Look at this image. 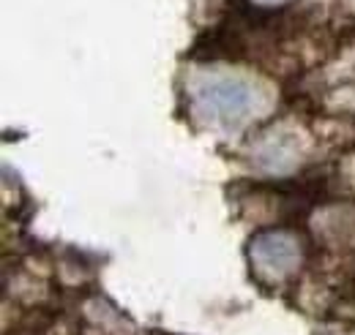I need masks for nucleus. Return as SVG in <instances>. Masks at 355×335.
I'll use <instances>...</instances> for the list:
<instances>
[{"mask_svg":"<svg viewBox=\"0 0 355 335\" xmlns=\"http://www.w3.org/2000/svg\"><path fill=\"white\" fill-rule=\"evenodd\" d=\"M252 259L270 278H282L298 264V248L287 235H263L252 246Z\"/></svg>","mask_w":355,"mask_h":335,"instance_id":"f257e3e1","label":"nucleus"},{"mask_svg":"<svg viewBox=\"0 0 355 335\" xmlns=\"http://www.w3.org/2000/svg\"><path fill=\"white\" fill-rule=\"evenodd\" d=\"M205 104L214 109V115L224 123H235L249 109V90L238 82H214L202 87Z\"/></svg>","mask_w":355,"mask_h":335,"instance_id":"f03ea898","label":"nucleus"}]
</instances>
